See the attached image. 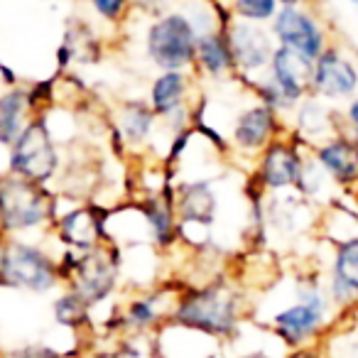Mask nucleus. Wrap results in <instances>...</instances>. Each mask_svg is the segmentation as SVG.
Instances as JSON below:
<instances>
[{
  "label": "nucleus",
  "instance_id": "f257e3e1",
  "mask_svg": "<svg viewBox=\"0 0 358 358\" xmlns=\"http://www.w3.org/2000/svg\"><path fill=\"white\" fill-rule=\"evenodd\" d=\"M248 312L250 304L245 292L234 280L211 278L179 287L169 324L214 341H234L248 319Z\"/></svg>",
  "mask_w": 358,
  "mask_h": 358
},
{
  "label": "nucleus",
  "instance_id": "f03ea898",
  "mask_svg": "<svg viewBox=\"0 0 358 358\" xmlns=\"http://www.w3.org/2000/svg\"><path fill=\"white\" fill-rule=\"evenodd\" d=\"M336 314L319 273L299 275L289 304L270 314L268 329L287 351H297L324 341L336 322Z\"/></svg>",
  "mask_w": 358,
  "mask_h": 358
},
{
  "label": "nucleus",
  "instance_id": "7ed1b4c3",
  "mask_svg": "<svg viewBox=\"0 0 358 358\" xmlns=\"http://www.w3.org/2000/svg\"><path fill=\"white\" fill-rule=\"evenodd\" d=\"M59 211V194L17 174L0 172V236L35 238L50 236Z\"/></svg>",
  "mask_w": 358,
  "mask_h": 358
},
{
  "label": "nucleus",
  "instance_id": "20e7f679",
  "mask_svg": "<svg viewBox=\"0 0 358 358\" xmlns=\"http://www.w3.org/2000/svg\"><path fill=\"white\" fill-rule=\"evenodd\" d=\"M0 287L45 297L62 287L59 248L50 236L6 238L0 250Z\"/></svg>",
  "mask_w": 358,
  "mask_h": 358
},
{
  "label": "nucleus",
  "instance_id": "39448f33",
  "mask_svg": "<svg viewBox=\"0 0 358 358\" xmlns=\"http://www.w3.org/2000/svg\"><path fill=\"white\" fill-rule=\"evenodd\" d=\"M62 287L76 292L91 309L115 297L123 280V248L115 243H101L91 250L59 248Z\"/></svg>",
  "mask_w": 358,
  "mask_h": 358
},
{
  "label": "nucleus",
  "instance_id": "423d86ee",
  "mask_svg": "<svg viewBox=\"0 0 358 358\" xmlns=\"http://www.w3.org/2000/svg\"><path fill=\"white\" fill-rule=\"evenodd\" d=\"M199 30L182 8L148 20L143 55L157 71H194Z\"/></svg>",
  "mask_w": 358,
  "mask_h": 358
},
{
  "label": "nucleus",
  "instance_id": "0eeeda50",
  "mask_svg": "<svg viewBox=\"0 0 358 358\" xmlns=\"http://www.w3.org/2000/svg\"><path fill=\"white\" fill-rule=\"evenodd\" d=\"M62 169H64L62 145L55 140L45 118L37 115L8 148V172L55 189Z\"/></svg>",
  "mask_w": 358,
  "mask_h": 358
},
{
  "label": "nucleus",
  "instance_id": "6e6552de",
  "mask_svg": "<svg viewBox=\"0 0 358 358\" xmlns=\"http://www.w3.org/2000/svg\"><path fill=\"white\" fill-rule=\"evenodd\" d=\"M309 148L292 133L273 140L250 164V196H278L285 192H297L302 164Z\"/></svg>",
  "mask_w": 358,
  "mask_h": 358
},
{
  "label": "nucleus",
  "instance_id": "1a4fd4ad",
  "mask_svg": "<svg viewBox=\"0 0 358 358\" xmlns=\"http://www.w3.org/2000/svg\"><path fill=\"white\" fill-rule=\"evenodd\" d=\"M179 287H182V282H162L155 287L135 289L123 302L115 304L113 314L103 324L106 331L115 334V336H125V334L152 336V334H157L159 329L169 324V314H172Z\"/></svg>",
  "mask_w": 358,
  "mask_h": 358
},
{
  "label": "nucleus",
  "instance_id": "9d476101",
  "mask_svg": "<svg viewBox=\"0 0 358 358\" xmlns=\"http://www.w3.org/2000/svg\"><path fill=\"white\" fill-rule=\"evenodd\" d=\"M285 133H289L287 118L250 96L248 103L238 106L226 130L229 155H238L241 159H248L253 164L258 155Z\"/></svg>",
  "mask_w": 358,
  "mask_h": 358
},
{
  "label": "nucleus",
  "instance_id": "9b49d317",
  "mask_svg": "<svg viewBox=\"0 0 358 358\" xmlns=\"http://www.w3.org/2000/svg\"><path fill=\"white\" fill-rule=\"evenodd\" d=\"M145 101L162 125L169 128V135H174L192 125L194 106L199 101V79L194 71H157L150 81Z\"/></svg>",
  "mask_w": 358,
  "mask_h": 358
},
{
  "label": "nucleus",
  "instance_id": "f8f14e48",
  "mask_svg": "<svg viewBox=\"0 0 358 358\" xmlns=\"http://www.w3.org/2000/svg\"><path fill=\"white\" fill-rule=\"evenodd\" d=\"M268 27L275 37V45L297 52L309 62L319 59L322 52L334 42L331 30L319 10H314V6L280 8Z\"/></svg>",
  "mask_w": 358,
  "mask_h": 358
},
{
  "label": "nucleus",
  "instance_id": "ddd939ff",
  "mask_svg": "<svg viewBox=\"0 0 358 358\" xmlns=\"http://www.w3.org/2000/svg\"><path fill=\"white\" fill-rule=\"evenodd\" d=\"M106 219H108L106 206H99L96 201L74 199L69 209L59 206L55 224L50 229V238L55 241L57 248L84 253V250H91L101 243H108Z\"/></svg>",
  "mask_w": 358,
  "mask_h": 358
},
{
  "label": "nucleus",
  "instance_id": "4468645a",
  "mask_svg": "<svg viewBox=\"0 0 358 358\" xmlns=\"http://www.w3.org/2000/svg\"><path fill=\"white\" fill-rule=\"evenodd\" d=\"M312 96L331 106H343L358 96V59L341 42H331L312 62Z\"/></svg>",
  "mask_w": 358,
  "mask_h": 358
},
{
  "label": "nucleus",
  "instance_id": "2eb2a0df",
  "mask_svg": "<svg viewBox=\"0 0 358 358\" xmlns=\"http://www.w3.org/2000/svg\"><path fill=\"white\" fill-rule=\"evenodd\" d=\"M226 35L231 42V52H234L236 62V76L243 81H253L265 76L273 59L275 50V37L268 25H253V22H241L231 17L226 22Z\"/></svg>",
  "mask_w": 358,
  "mask_h": 358
},
{
  "label": "nucleus",
  "instance_id": "dca6fc26",
  "mask_svg": "<svg viewBox=\"0 0 358 358\" xmlns=\"http://www.w3.org/2000/svg\"><path fill=\"white\" fill-rule=\"evenodd\" d=\"M221 196L211 177L179 179L174 185V209H177L179 236H187L192 229L209 234L211 226L219 221Z\"/></svg>",
  "mask_w": 358,
  "mask_h": 358
},
{
  "label": "nucleus",
  "instance_id": "f3484780",
  "mask_svg": "<svg viewBox=\"0 0 358 358\" xmlns=\"http://www.w3.org/2000/svg\"><path fill=\"white\" fill-rule=\"evenodd\" d=\"M309 152L338 192L358 196V143L351 135L341 130L312 145Z\"/></svg>",
  "mask_w": 358,
  "mask_h": 358
},
{
  "label": "nucleus",
  "instance_id": "a211bd4d",
  "mask_svg": "<svg viewBox=\"0 0 358 358\" xmlns=\"http://www.w3.org/2000/svg\"><path fill=\"white\" fill-rule=\"evenodd\" d=\"M324 287L338 314L358 309V236L331 245Z\"/></svg>",
  "mask_w": 358,
  "mask_h": 358
},
{
  "label": "nucleus",
  "instance_id": "6ab92c4d",
  "mask_svg": "<svg viewBox=\"0 0 358 358\" xmlns=\"http://www.w3.org/2000/svg\"><path fill=\"white\" fill-rule=\"evenodd\" d=\"M133 204L138 206L140 216H143L145 226H148L150 243H152L155 248L167 253L174 245L182 243L177 209H174V182H167V185L157 192L140 194Z\"/></svg>",
  "mask_w": 358,
  "mask_h": 358
},
{
  "label": "nucleus",
  "instance_id": "aec40b11",
  "mask_svg": "<svg viewBox=\"0 0 358 358\" xmlns=\"http://www.w3.org/2000/svg\"><path fill=\"white\" fill-rule=\"evenodd\" d=\"M157 128H162V120L155 115L145 99H125L115 103V110L110 115V130L123 148L143 152L152 145Z\"/></svg>",
  "mask_w": 358,
  "mask_h": 358
},
{
  "label": "nucleus",
  "instance_id": "412c9836",
  "mask_svg": "<svg viewBox=\"0 0 358 358\" xmlns=\"http://www.w3.org/2000/svg\"><path fill=\"white\" fill-rule=\"evenodd\" d=\"M289 133L297 135L307 148L341 133V110L317 96H307L302 103L294 106V110L287 115Z\"/></svg>",
  "mask_w": 358,
  "mask_h": 358
},
{
  "label": "nucleus",
  "instance_id": "4be33fe9",
  "mask_svg": "<svg viewBox=\"0 0 358 358\" xmlns=\"http://www.w3.org/2000/svg\"><path fill=\"white\" fill-rule=\"evenodd\" d=\"M265 76L273 81V86L280 91V96L287 101L292 110L307 96H312V62L292 50L278 47Z\"/></svg>",
  "mask_w": 358,
  "mask_h": 358
},
{
  "label": "nucleus",
  "instance_id": "5701e85b",
  "mask_svg": "<svg viewBox=\"0 0 358 358\" xmlns=\"http://www.w3.org/2000/svg\"><path fill=\"white\" fill-rule=\"evenodd\" d=\"M194 74L199 81H214V84H226L236 79V62L229 35H226V25L199 35Z\"/></svg>",
  "mask_w": 358,
  "mask_h": 358
},
{
  "label": "nucleus",
  "instance_id": "b1692460",
  "mask_svg": "<svg viewBox=\"0 0 358 358\" xmlns=\"http://www.w3.org/2000/svg\"><path fill=\"white\" fill-rule=\"evenodd\" d=\"M37 118L27 84L0 89V148H10L17 135Z\"/></svg>",
  "mask_w": 358,
  "mask_h": 358
},
{
  "label": "nucleus",
  "instance_id": "393cba45",
  "mask_svg": "<svg viewBox=\"0 0 358 358\" xmlns=\"http://www.w3.org/2000/svg\"><path fill=\"white\" fill-rule=\"evenodd\" d=\"M94 309L84 302L76 292L62 287V292L55 297L52 302V317H55L57 327L66 329V331L74 334H84L91 329V322H94Z\"/></svg>",
  "mask_w": 358,
  "mask_h": 358
},
{
  "label": "nucleus",
  "instance_id": "a878e982",
  "mask_svg": "<svg viewBox=\"0 0 358 358\" xmlns=\"http://www.w3.org/2000/svg\"><path fill=\"white\" fill-rule=\"evenodd\" d=\"M322 234L331 241V245L358 236V209H356V204H346V201L334 199L322 216Z\"/></svg>",
  "mask_w": 358,
  "mask_h": 358
},
{
  "label": "nucleus",
  "instance_id": "bb28decb",
  "mask_svg": "<svg viewBox=\"0 0 358 358\" xmlns=\"http://www.w3.org/2000/svg\"><path fill=\"white\" fill-rule=\"evenodd\" d=\"M224 6L234 20L253 25H270L280 10L278 0H224Z\"/></svg>",
  "mask_w": 358,
  "mask_h": 358
},
{
  "label": "nucleus",
  "instance_id": "cd10ccee",
  "mask_svg": "<svg viewBox=\"0 0 358 358\" xmlns=\"http://www.w3.org/2000/svg\"><path fill=\"white\" fill-rule=\"evenodd\" d=\"M329 189H336V187L329 182V177L317 164V159L312 157V152H307L302 164V177H299V185H297V196L317 204V201H322V194H327Z\"/></svg>",
  "mask_w": 358,
  "mask_h": 358
},
{
  "label": "nucleus",
  "instance_id": "c85d7f7f",
  "mask_svg": "<svg viewBox=\"0 0 358 358\" xmlns=\"http://www.w3.org/2000/svg\"><path fill=\"white\" fill-rule=\"evenodd\" d=\"M89 13L106 27H123L135 13L133 0H84Z\"/></svg>",
  "mask_w": 358,
  "mask_h": 358
},
{
  "label": "nucleus",
  "instance_id": "c756f323",
  "mask_svg": "<svg viewBox=\"0 0 358 358\" xmlns=\"http://www.w3.org/2000/svg\"><path fill=\"white\" fill-rule=\"evenodd\" d=\"M76 353H64L62 348L52 346L47 341H27L20 346L6 348L0 358H74Z\"/></svg>",
  "mask_w": 358,
  "mask_h": 358
},
{
  "label": "nucleus",
  "instance_id": "7c9ffc66",
  "mask_svg": "<svg viewBox=\"0 0 358 358\" xmlns=\"http://www.w3.org/2000/svg\"><path fill=\"white\" fill-rule=\"evenodd\" d=\"M177 3H182V0H133V8H135V13H140V15H145L148 20H152V17H159V15H164V13L174 10Z\"/></svg>",
  "mask_w": 358,
  "mask_h": 358
},
{
  "label": "nucleus",
  "instance_id": "2f4dec72",
  "mask_svg": "<svg viewBox=\"0 0 358 358\" xmlns=\"http://www.w3.org/2000/svg\"><path fill=\"white\" fill-rule=\"evenodd\" d=\"M341 128H343V133H348L358 143V96L348 101V103H343V108H341Z\"/></svg>",
  "mask_w": 358,
  "mask_h": 358
},
{
  "label": "nucleus",
  "instance_id": "473e14b6",
  "mask_svg": "<svg viewBox=\"0 0 358 358\" xmlns=\"http://www.w3.org/2000/svg\"><path fill=\"white\" fill-rule=\"evenodd\" d=\"M285 358H329L327 351H324V341L314 343V346H304L297 348V351H289Z\"/></svg>",
  "mask_w": 358,
  "mask_h": 358
},
{
  "label": "nucleus",
  "instance_id": "72a5a7b5",
  "mask_svg": "<svg viewBox=\"0 0 358 358\" xmlns=\"http://www.w3.org/2000/svg\"><path fill=\"white\" fill-rule=\"evenodd\" d=\"M280 8H297V6H314V0H278Z\"/></svg>",
  "mask_w": 358,
  "mask_h": 358
},
{
  "label": "nucleus",
  "instance_id": "f704fd0d",
  "mask_svg": "<svg viewBox=\"0 0 358 358\" xmlns=\"http://www.w3.org/2000/svg\"><path fill=\"white\" fill-rule=\"evenodd\" d=\"M236 358H275V356H270L268 351H260V348H255V351L241 353V356H236Z\"/></svg>",
  "mask_w": 358,
  "mask_h": 358
},
{
  "label": "nucleus",
  "instance_id": "c9c22d12",
  "mask_svg": "<svg viewBox=\"0 0 358 358\" xmlns=\"http://www.w3.org/2000/svg\"><path fill=\"white\" fill-rule=\"evenodd\" d=\"M348 3H351V6H358V0H348Z\"/></svg>",
  "mask_w": 358,
  "mask_h": 358
},
{
  "label": "nucleus",
  "instance_id": "e433bc0d",
  "mask_svg": "<svg viewBox=\"0 0 358 358\" xmlns=\"http://www.w3.org/2000/svg\"><path fill=\"white\" fill-rule=\"evenodd\" d=\"M3 241H6V238H3V236H0V250H3Z\"/></svg>",
  "mask_w": 358,
  "mask_h": 358
},
{
  "label": "nucleus",
  "instance_id": "4c0bfd02",
  "mask_svg": "<svg viewBox=\"0 0 358 358\" xmlns=\"http://www.w3.org/2000/svg\"><path fill=\"white\" fill-rule=\"evenodd\" d=\"M209 3H216V0H209Z\"/></svg>",
  "mask_w": 358,
  "mask_h": 358
}]
</instances>
